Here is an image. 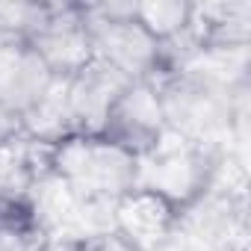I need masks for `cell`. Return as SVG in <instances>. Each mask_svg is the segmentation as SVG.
Wrapping results in <instances>:
<instances>
[{
	"label": "cell",
	"instance_id": "1",
	"mask_svg": "<svg viewBox=\"0 0 251 251\" xmlns=\"http://www.w3.org/2000/svg\"><path fill=\"white\" fill-rule=\"evenodd\" d=\"M157 95H160V109L166 130L204 145V148H219V142L230 133L233 124V92L198 71H169L154 80Z\"/></svg>",
	"mask_w": 251,
	"mask_h": 251
},
{
	"label": "cell",
	"instance_id": "2",
	"mask_svg": "<svg viewBox=\"0 0 251 251\" xmlns=\"http://www.w3.org/2000/svg\"><path fill=\"white\" fill-rule=\"evenodd\" d=\"M50 169L89 201H118L136 189L139 157L103 136H68L53 145Z\"/></svg>",
	"mask_w": 251,
	"mask_h": 251
},
{
	"label": "cell",
	"instance_id": "3",
	"mask_svg": "<svg viewBox=\"0 0 251 251\" xmlns=\"http://www.w3.org/2000/svg\"><path fill=\"white\" fill-rule=\"evenodd\" d=\"M219 166V148H204L166 130L163 139L139 157L136 186L160 195L177 213H183L213 189Z\"/></svg>",
	"mask_w": 251,
	"mask_h": 251
},
{
	"label": "cell",
	"instance_id": "4",
	"mask_svg": "<svg viewBox=\"0 0 251 251\" xmlns=\"http://www.w3.org/2000/svg\"><path fill=\"white\" fill-rule=\"evenodd\" d=\"M98 62L115 68L127 80H157L163 74L160 42L136 21V3L83 6Z\"/></svg>",
	"mask_w": 251,
	"mask_h": 251
},
{
	"label": "cell",
	"instance_id": "5",
	"mask_svg": "<svg viewBox=\"0 0 251 251\" xmlns=\"http://www.w3.org/2000/svg\"><path fill=\"white\" fill-rule=\"evenodd\" d=\"M166 133V121L160 109V95L154 80H130L127 89L112 103L100 136L133 157L148 154Z\"/></svg>",
	"mask_w": 251,
	"mask_h": 251
},
{
	"label": "cell",
	"instance_id": "6",
	"mask_svg": "<svg viewBox=\"0 0 251 251\" xmlns=\"http://www.w3.org/2000/svg\"><path fill=\"white\" fill-rule=\"evenodd\" d=\"M27 45L39 53L53 77H74L95 59L86 12L74 3H50L48 21Z\"/></svg>",
	"mask_w": 251,
	"mask_h": 251
},
{
	"label": "cell",
	"instance_id": "7",
	"mask_svg": "<svg viewBox=\"0 0 251 251\" xmlns=\"http://www.w3.org/2000/svg\"><path fill=\"white\" fill-rule=\"evenodd\" d=\"M127 77L115 68L92 59L83 71L68 77L65 86V103H68V121L71 136H100L106 115L118 95L127 89Z\"/></svg>",
	"mask_w": 251,
	"mask_h": 251
},
{
	"label": "cell",
	"instance_id": "8",
	"mask_svg": "<svg viewBox=\"0 0 251 251\" xmlns=\"http://www.w3.org/2000/svg\"><path fill=\"white\" fill-rule=\"evenodd\" d=\"M115 233L136 251H157L177 236V210L148 189H130L115 201Z\"/></svg>",
	"mask_w": 251,
	"mask_h": 251
},
{
	"label": "cell",
	"instance_id": "9",
	"mask_svg": "<svg viewBox=\"0 0 251 251\" xmlns=\"http://www.w3.org/2000/svg\"><path fill=\"white\" fill-rule=\"evenodd\" d=\"M56 77L27 42H6L0 50V106L18 121L45 98Z\"/></svg>",
	"mask_w": 251,
	"mask_h": 251
},
{
	"label": "cell",
	"instance_id": "10",
	"mask_svg": "<svg viewBox=\"0 0 251 251\" xmlns=\"http://www.w3.org/2000/svg\"><path fill=\"white\" fill-rule=\"evenodd\" d=\"M136 21L163 45L172 42L192 27V3L186 0H151V3H136Z\"/></svg>",
	"mask_w": 251,
	"mask_h": 251
},
{
	"label": "cell",
	"instance_id": "11",
	"mask_svg": "<svg viewBox=\"0 0 251 251\" xmlns=\"http://www.w3.org/2000/svg\"><path fill=\"white\" fill-rule=\"evenodd\" d=\"M45 236L30 219L27 204L0 201V251H42Z\"/></svg>",
	"mask_w": 251,
	"mask_h": 251
},
{
	"label": "cell",
	"instance_id": "12",
	"mask_svg": "<svg viewBox=\"0 0 251 251\" xmlns=\"http://www.w3.org/2000/svg\"><path fill=\"white\" fill-rule=\"evenodd\" d=\"M48 15L50 3H30V0L0 3V36L6 42H30L48 21Z\"/></svg>",
	"mask_w": 251,
	"mask_h": 251
},
{
	"label": "cell",
	"instance_id": "13",
	"mask_svg": "<svg viewBox=\"0 0 251 251\" xmlns=\"http://www.w3.org/2000/svg\"><path fill=\"white\" fill-rule=\"evenodd\" d=\"M74 251H136L121 233L109 230V233H100V236H89V239H77Z\"/></svg>",
	"mask_w": 251,
	"mask_h": 251
},
{
	"label": "cell",
	"instance_id": "14",
	"mask_svg": "<svg viewBox=\"0 0 251 251\" xmlns=\"http://www.w3.org/2000/svg\"><path fill=\"white\" fill-rule=\"evenodd\" d=\"M18 133H21V121L0 106V145H3L6 139H12V136H18Z\"/></svg>",
	"mask_w": 251,
	"mask_h": 251
},
{
	"label": "cell",
	"instance_id": "15",
	"mask_svg": "<svg viewBox=\"0 0 251 251\" xmlns=\"http://www.w3.org/2000/svg\"><path fill=\"white\" fill-rule=\"evenodd\" d=\"M3 48H6V39H3V36H0V50H3Z\"/></svg>",
	"mask_w": 251,
	"mask_h": 251
}]
</instances>
